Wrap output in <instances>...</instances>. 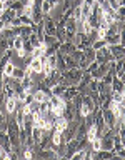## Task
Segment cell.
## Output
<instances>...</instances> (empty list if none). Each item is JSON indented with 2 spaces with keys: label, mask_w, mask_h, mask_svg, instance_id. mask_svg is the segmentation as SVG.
<instances>
[{
  "label": "cell",
  "mask_w": 125,
  "mask_h": 160,
  "mask_svg": "<svg viewBox=\"0 0 125 160\" xmlns=\"http://www.w3.org/2000/svg\"><path fill=\"white\" fill-rule=\"evenodd\" d=\"M7 135L10 138V143H12V150L18 153L20 140H18V125H17V122H15V118H8V122H7Z\"/></svg>",
  "instance_id": "cell-1"
},
{
  "label": "cell",
  "mask_w": 125,
  "mask_h": 160,
  "mask_svg": "<svg viewBox=\"0 0 125 160\" xmlns=\"http://www.w3.org/2000/svg\"><path fill=\"white\" fill-rule=\"evenodd\" d=\"M63 32H65V40H67V42H72L73 35L77 33V23H75L73 17L67 18V22H65V25H63Z\"/></svg>",
  "instance_id": "cell-2"
},
{
  "label": "cell",
  "mask_w": 125,
  "mask_h": 160,
  "mask_svg": "<svg viewBox=\"0 0 125 160\" xmlns=\"http://www.w3.org/2000/svg\"><path fill=\"white\" fill-rule=\"evenodd\" d=\"M43 30L47 35H55L57 37V25H55V20L52 15H43Z\"/></svg>",
  "instance_id": "cell-3"
},
{
  "label": "cell",
  "mask_w": 125,
  "mask_h": 160,
  "mask_svg": "<svg viewBox=\"0 0 125 160\" xmlns=\"http://www.w3.org/2000/svg\"><path fill=\"white\" fill-rule=\"evenodd\" d=\"M35 150V157L37 158H60L58 152H55L53 148H33Z\"/></svg>",
  "instance_id": "cell-4"
},
{
  "label": "cell",
  "mask_w": 125,
  "mask_h": 160,
  "mask_svg": "<svg viewBox=\"0 0 125 160\" xmlns=\"http://www.w3.org/2000/svg\"><path fill=\"white\" fill-rule=\"evenodd\" d=\"M62 117L67 120V122H73L75 117H77V113H75V107L72 102H65L63 108H62Z\"/></svg>",
  "instance_id": "cell-5"
},
{
  "label": "cell",
  "mask_w": 125,
  "mask_h": 160,
  "mask_svg": "<svg viewBox=\"0 0 125 160\" xmlns=\"http://www.w3.org/2000/svg\"><path fill=\"white\" fill-rule=\"evenodd\" d=\"M108 60H112V57H110V52H108V47H103L95 52V62H97L98 65L102 63H107Z\"/></svg>",
  "instance_id": "cell-6"
},
{
  "label": "cell",
  "mask_w": 125,
  "mask_h": 160,
  "mask_svg": "<svg viewBox=\"0 0 125 160\" xmlns=\"http://www.w3.org/2000/svg\"><path fill=\"white\" fill-rule=\"evenodd\" d=\"M108 47V52H110V57L112 60H117L120 57H123V43H117V45H107Z\"/></svg>",
  "instance_id": "cell-7"
},
{
  "label": "cell",
  "mask_w": 125,
  "mask_h": 160,
  "mask_svg": "<svg viewBox=\"0 0 125 160\" xmlns=\"http://www.w3.org/2000/svg\"><path fill=\"white\" fill-rule=\"evenodd\" d=\"M102 115H103V122H105V125H107L108 128H113L115 130V115H113V112L110 108H105V110H102Z\"/></svg>",
  "instance_id": "cell-8"
},
{
  "label": "cell",
  "mask_w": 125,
  "mask_h": 160,
  "mask_svg": "<svg viewBox=\"0 0 125 160\" xmlns=\"http://www.w3.org/2000/svg\"><path fill=\"white\" fill-rule=\"evenodd\" d=\"M3 108H5V113H15V110H17V97L5 98Z\"/></svg>",
  "instance_id": "cell-9"
},
{
  "label": "cell",
  "mask_w": 125,
  "mask_h": 160,
  "mask_svg": "<svg viewBox=\"0 0 125 160\" xmlns=\"http://www.w3.org/2000/svg\"><path fill=\"white\" fill-rule=\"evenodd\" d=\"M7 3V8H10V10H13V12H17V15H20L23 12V2L22 0H8V2H5Z\"/></svg>",
  "instance_id": "cell-10"
},
{
  "label": "cell",
  "mask_w": 125,
  "mask_h": 160,
  "mask_svg": "<svg viewBox=\"0 0 125 160\" xmlns=\"http://www.w3.org/2000/svg\"><path fill=\"white\" fill-rule=\"evenodd\" d=\"M48 97H50V92H45V90H42V88H35L33 90V102L42 103V102H45V100H48Z\"/></svg>",
  "instance_id": "cell-11"
},
{
  "label": "cell",
  "mask_w": 125,
  "mask_h": 160,
  "mask_svg": "<svg viewBox=\"0 0 125 160\" xmlns=\"http://www.w3.org/2000/svg\"><path fill=\"white\" fill-rule=\"evenodd\" d=\"M80 92H78V88H77V83L75 85H68L67 88H65V92H63V95L62 97L67 100V102H72V98L75 97V95H78Z\"/></svg>",
  "instance_id": "cell-12"
},
{
  "label": "cell",
  "mask_w": 125,
  "mask_h": 160,
  "mask_svg": "<svg viewBox=\"0 0 125 160\" xmlns=\"http://www.w3.org/2000/svg\"><path fill=\"white\" fill-rule=\"evenodd\" d=\"M0 145H2V148L5 152H10L12 150V143H10V138L7 132H3V130H0Z\"/></svg>",
  "instance_id": "cell-13"
},
{
  "label": "cell",
  "mask_w": 125,
  "mask_h": 160,
  "mask_svg": "<svg viewBox=\"0 0 125 160\" xmlns=\"http://www.w3.org/2000/svg\"><path fill=\"white\" fill-rule=\"evenodd\" d=\"M57 52H60V53H63V55H70V53H73L75 52V45L72 43V42H62V45H60V48L57 50Z\"/></svg>",
  "instance_id": "cell-14"
},
{
  "label": "cell",
  "mask_w": 125,
  "mask_h": 160,
  "mask_svg": "<svg viewBox=\"0 0 125 160\" xmlns=\"http://www.w3.org/2000/svg\"><path fill=\"white\" fill-rule=\"evenodd\" d=\"M20 85H22V88L23 90H35V80L32 77H28V75H25V77L20 80Z\"/></svg>",
  "instance_id": "cell-15"
},
{
  "label": "cell",
  "mask_w": 125,
  "mask_h": 160,
  "mask_svg": "<svg viewBox=\"0 0 125 160\" xmlns=\"http://www.w3.org/2000/svg\"><path fill=\"white\" fill-rule=\"evenodd\" d=\"M110 88H112V92H123L125 90V83L123 80H120L117 77L112 78V82H110Z\"/></svg>",
  "instance_id": "cell-16"
},
{
  "label": "cell",
  "mask_w": 125,
  "mask_h": 160,
  "mask_svg": "<svg viewBox=\"0 0 125 160\" xmlns=\"http://www.w3.org/2000/svg\"><path fill=\"white\" fill-rule=\"evenodd\" d=\"M42 135H43L42 127H38V125H33V127H32V132H30V137H32V140H33V143H35V145L40 142Z\"/></svg>",
  "instance_id": "cell-17"
},
{
  "label": "cell",
  "mask_w": 125,
  "mask_h": 160,
  "mask_svg": "<svg viewBox=\"0 0 125 160\" xmlns=\"http://www.w3.org/2000/svg\"><path fill=\"white\" fill-rule=\"evenodd\" d=\"M28 65H30V68H32L35 73H42V67H43V63H42V60H40V57H38V58H30Z\"/></svg>",
  "instance_id": "cell-18"
},
{
  "label": "cell",
  "mask_w": 125,
  "mask_h": 160,
  "mask_svg": "<svg viewBox=\"0 0 125 160\" xmlns=\"http://www.w3.org/2000/svg\"><path fill=\"white\" fill-rule=\"evenodd\" d=\"M65 88H67V85H63V83H55L50 87V95H57V97H62L63 92H65Z\"/></svg>",
  "instance_id": "cell-19"
},
{
  "label": "cell",
  "mask_w": 125,
  "mask_h": 160,
  "mask_svg": "<svg viewBox=\"0 0 125 160\" xmlns=\"http://www.w3.org/2000/svg\"><path fill=\"white\" fill-rule=\"evenodd\" d=\"M102 22L107 23V25H112V23L117 22V20H115V13H113L112 8L107 10V12H103V15H102Z\"/></svg>",
  "instance_id": "cell-20"
},
{
  "label": "cell",
  "mask_w": 125,
  "mask_h": 160,
  "mask_svg": "<svg viewBox=\"0 0 125 160\" xmlns=\"http://www.w3.org/2000/svg\"><path fill=\"white\" fill-rule=\"evenodd\" d=\"M122 37H123V33L107 35V37H105V42H107V45H117V43H122Z\"/></svg>",
  "instance_id": "cell-21"
},
{
  "label": "cell",
  "mask_w": 125,
  "mask_h": 160,
  "mask_svg": "<svg viewBox=\"0 0 125 160\" xmlns=\"http://www.w3.org/2000/svg\"><path fill=\"white\" fill-rule=\"evenodd\" d=\"M63 60H65V70L78 68V65H77V60H73V57H72V55H63Z\"/></svg>",
  "instance_id": "cell-22"
},
{
  "label": "cell",
  "mask_w": 125,
  "mask_h": 160,
  "mask_svg": "<svg viewBox=\"0 0 125 160\" xmlns=\"http://www.w3.org/2000/svg\"><path fill=\"white\" fill-rule=\"evenodd\" d=\"M108 158H113L112 150H105V148L97 150V160H108Z\"/></svg>",
  "instance_id": "cell-23"
},
{
  "label": "cell",
  "mask_w": 125,
  "mask_h": 160,
  "mask_svg": "<svg viewBox=\"0 0 125 160\" xmlns=\"http://www.w3.org/2000/svg\"><path fill=\"white\" fill-rule=\"evenodd\" d=\"M18 20H20V25H28V27H35V23H33V20L30 15H25V13H20L17 15Z\"/></svg>",
  "instance_id": "cell-24"
},
{
  "label": "cell",
  "mask_w": 125,
  "mask_h": 160,
  "mask_svg": "<svg viewBox=\"0 0 125 160\" xmlns=\"http://www.w3.org/2000/svg\"><path fill=\"white\" fill-rule=\"evenodd\" d=\"M25 75H27V73H25V68H23V67H15L10 77H12L13 80H22Z\"/></svg>",
  "instance_id": "cell-25"
},
{
  "label": "cell",
  "mask_w": 125,
  "mask_h": 160,
  "mask_svg": "<svg viewBox=\"0 0 125 160\" xmlns=\"http://www.w3.org/2000/svg\"><path fill=\"white\" fill-rule=\"evenodd\" d=\"M110 98H112V102H115V103H123L125 102L123 92H112L110 93Z\"/></svg>",
  "instance_id": "cell-26"
},
{
  "label": "cell",
  "mask_w": 125,
  "mask_h": 160,
  "mask_svg": "<svg viewBox=\"0 0 125 160\" xmlns=\"http://www.w3.org/2000/svg\"><path fill=\"white\" fill-rule=\"evenodd\" d=\"M113 13H115V20H117L118 23H123V18H125V12H123V7H122V5L115 8V10H113Z\"/></svg>",
  "instance_id": "cell-27"
},
{
  "label": "cell",
  "mask_w": 125,
  "mask_h": 160,
  "mask_svg": "<svg viewBox=\"0 0 125 160\" xmlns=\"http://www.w3.org/2000/svg\"><path fill=\"white\" fill-rule=\"evenodd\" d=\"M90 47H92L95 52H97V50L107 47V42H105V38H97V40H93V42H92V45H90Z\"/></svg>",
  "instance_id": "cell-28"
},
{
  "label": "cell",
  "mask_w": 125,
  "mask_h": 160,
  "mask_svg": "<svg viewBox=\"0 0 125 160\" xmlns=\"http://www.w3.org/2000/svg\"><path fill=\"white\" fill-rule=\"evenodd\" d=\"M85 152H87V148H77L75 152L72 153V160H80V158H83L85 157Z\"/></svg>",
  "instance_id": "cell-29"
},
{
  "label": "cell",
  "mask_w": 125,
  "mask_h": 160,
  "mask_svg": "<svg viewBox=\"0 0 125 160\" xmlns=\"http://www.w3.org/2000/svg\"><path fill=\"white\" fill-rule=\"evenodd\" d=\"M23 157L27 158V160L35 158V150H33V147H23Z\"/></svg>",
  "instance_id": "cell-30"
},
{
  "label": "cell",
  "mask_w": 125,
  "mask_h": 160,
  "mask_svg": "<svg viewBox=\"0 0 125 160\" xmlns=\"http://www.w3.org/2000/svg\"><path fill=\"white\" fill-rule=\"evenodd\" d=\"M40 8H42V13L43 15H48V13H52V5H50L47 0H42V5H40Z\"/></svg>",
  "instance_id": "cell-31"
},
{
  "label": "cell",
  "mask_w": 125,
  "mask_h": 160,
  "mask_svg": "<svg viewBox=\"0 0 125 160\" xmlns=\"http://www.w3.org/2000/svg\"><path fill=\"white\" fill-rule=\"evenodd\" d=\"M28 42L32 43V47L35 48V47H38V45L42 43V40L37 37V33H35V32H32V33H30V37H28Z\"/></svg>",
  "instance_id": "cell-32"
},
{
  "label": "cell",
  "mask_w": 125,
  "mask_h": 160,
  "mask_svg": "<svg viewBox=\"0 0 125 160\" xmlns=\"http://www.w3.org/2000/svg\"><path fill=\"white\" fill-rule=\"evenodd\" d=\"M13 68H15V65H13L12 62H8V63L3 67V70H2V75H3V77H10V75H12V72H13Z\"/></svg>",
  "instance_id": "cell-33"
},
{
  "label": "cell",
  "mask_w": 125,
  "mask_h": 160,
  "mask_svg": "<svg viewBox=\"0 0 125 160\" xmlns=\"http://www.w3.org/2000/svg\"><path fill=\"white\" fill-rule=\"evenodd\" d=\"M5 50H8V40H7V38H3L2 35H0V57L3 55Z\"/></svg>",
  "instance_id": "cell-34"
},
{
  "label": "cell",
  "mask_w": 125,
  "mask_h": 160,
  "mask_svg": "<svg viewBox=\"0 0 125 160\" xmlns=\"http://www.w3.org/2000/svg\"><path fill=\"white\" fill-rule=\"evenodd\" d=\"M22 45H23V38L20 37V35H18V37H15L13 38V52L20 50V48H22Z\"/></svg>",
  "instance_id": "cell-35"
},
{
  "label": "cell",
  "mask_w": 125,
  "mask_h": 160,
  "mask_svg": "<svg viewBox=\"0 0 125 160\" xmlns=\"http://www.w3.org/2000/svg\"><path fill=\"white\" fill-rule=\"evenodd\" d=\"M57 37H55V35H47V33H45L43 35V40H42V42L45 43V45H50V43H53V42H57Z\"/></svg>",
  "instance_id": "cell-36"
},
{
  "label": "cell",
  "mask_w": 125,
  "mask_h": 160,
  "mask_svg": "<svg viewBox=\"0 0 125 160\" xmlns=\"http://www.w3.org/2000/svg\"><path fill=\"white\" fill-rule=\"evenodd\" d=\"M42 55H43V48L42 47H35L32 50V53H30V57H32V58H38V57H42Z\"/></svg>",
  "instance_id": "cell-37"
},
{
  "label": "cell",
  "mask_w": 125,
  "mask_h": 160,
  "mask_svg": "<svg viewBox=\"0 0 125 160\" xmlns=\"http://www.w3.org/2000/svg\"><path fill=\"white\" fill-rule=\"evenodd\" d=\"M47 63L50 65V67H52V68H57V55H48V57H47Z\"/></svg>",
  "instance_id": "cell-38"
},
{
  "label": "cell",
  "mask_w": 125,
  "mask_h": 160,
  "mask_svg": "<svg viewBox=\"0 0 125 160\" xmlns=\"http://www.w3.org/2000/svg\"><path fill=\"white\" fill-rule=\"evenodd\" d=\"M90 148H92L93 152H97V150H100V148H102V143H100V138H95V140H92V142H90Z\"/></svg>",
  "instance_id": "cell-39"
},
{
  "label": "cell",
  "mask_w": 125,
  "mask_h": 160,
  "mask_svg": "<svg viewBox=\"0 0 125 160\" xmlns=\"http://www.w3.org/2000/svg\"><path fill=\"white\" fill-rule=\"evenodd\" d=\"M22 48H23V52L27 53V55H30V53H32V50H33L32 43H30L28 40H23V45H22Z\"/></svg>",
  "instance_id": "cell-40"
},
{
  "label": "cell",
  "mask_w": 125,
  "mask_h": 160,
  "mask_svg": "<svg viewBox=\"0 0 125 160\" xmlns=\"http://www.w3.org/2000/svg\"><path fill=\"white\" fill-rule=\"evenodd\" d=\"M83 158H87V160H95L97 158V152H93L92 148L90 150H87V152H85V157Z\"/></svg>",
  "instance_id": "cell-41"
},
{
  "label": "cell",
  "mask_w": 125,
  "mask_h": 160,
  "mask_svg": "<svg viewBox=\"0 0 125 160\" xmlns=\"http://www.w3.org/2000/svg\"><path fill=\"white\" fill-rule=\"evenodd\" d=\"M32 102H33V92H28L27 97H25V100H23V105H28V103H32Z\"/></svg>",
  "instance_id": "cell-42"
},
{
  "label": "cell",
  "mask_w": 125,
  "mask_h": 160,
  "mask_svg": "<svg viewBox=\"0 0 125 160\" xmlns=\"http://www.w3.org/2000/svg\"><path fill=\"white\" fill-rule=\"evenodd\" d=\"M105 2H107V3H108V7H110V8H112V10H115V8H117V7H120V5H118V2H117V0H105Z\"/></svg>",
  "instance_id": "cell-43"
},
{
  "label": "cell",
  "mask_w": 125,
  "mask_h": 160,
  "mask_svg": "<svg viewBox=\"0 0 125 160\" xmlns=\"http://www.w3.org/2000/svg\"><path fill=\"white\" fill-rule=\"evenodd\" d=\"M47 2H48L50 5H52V8H57L58 5L62 3V0H47Z\"/></svg>",
  "instance_id": "cell-44"
},
{
  "label": "cell",
  "mask_w": 125,
  "mask_h": 160,
  "mask_svg": "<svg viewBox=\"0 0 125 160\" xmlns=\"http://www.w3.org/2000/svg\"><path fill=\"white\" fill-rule=\"evenodd\" d=\"M10 25H12V27H22V25H20V20H18V17H15V18L12 20V23H10Z\"/></svg>",
  "instance_id": "cell-45"
},
{
  "label": "cell",
  "mask_w": 125,
  "mask_h": 160,
  "mask_svg": "<svg viewBox=\"0 0 125 160\" xmlns=\"http://www.w3.org/2000/svg\"><path fill=\"white\" fill-rule=\"evenodd\" d=\"M17 55H18L20 58H25V57H27V53L23 52V48H20V50H17Z\"/></svg>",
  "instance_id": "cell-46"
},
{
  "label": "cell",
  "mask_w": 125,
  "mask_h": 160,
  "mask_svg": "<svg viewBox=\"0 0 125 160\" xmlns=\"http://www.w3.org/2000/svg\"><path fill=\"white\" fill-rule=\"evenodd\" d=\"M7 8V3H3V2H0V13L3 12V10Z\"/></svg>",
  "instance_id": "cell-47"
},
{
  "label": "cell",
  "mask_w": 125,
  "mask_h": 160,
  "mask_svg": "<svg viewBox=\"0 0 125 160\" xmlns=\"http://www.w3.org/2000/svg\"><path fill=\"white\" fill-rule=\"evenodd\" d=\"M0 2H3V3H5V2H8V0H0Z\"/></svg>",
  "instance_id": "cell-48"
}]
</instances>
